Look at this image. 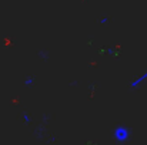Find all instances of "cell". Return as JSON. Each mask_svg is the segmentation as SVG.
Here are the masks:
<instances>
[{
  "instance_id": "6da1fadb",
  "label": "cell",
  "mask_w": 147,
  "mask_h": 145,
  "mask_svg": "<svg viewBox=\"0 0 147 145\" xmlns=\"http://www.w3.org/2000/svg\"><path fill=\"white\" fill-rule=\"evenodd\" d=\"M130 130L127 128V127H123V125H120V127H117L114 131H113V138L119 142V144H124V142H127L129 140H130Z\"/></svg>"
},
{
  "instance_id": "7a4b0ae2",
  "label": "cell",
  "mask_w": 147,
  "mask_h": 145,
  "mask_svg": "<svg viewBox=\"0 0 147 145\" xmlns=\"http://www.w3.org/2000/svg\"><path fill=\"white\" fill-rule=\"evenodd\" d=\"M146 80H147V71L143 74V76H142V77H139L136 81H133V83H131V87H137V86H140L142 83H144Z\"/></svg>"
}]
</instances>
